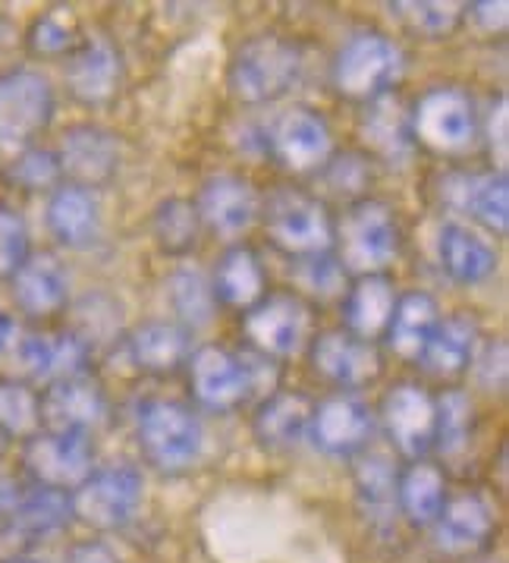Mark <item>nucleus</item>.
I'll return each mask as SVG.
<instances>
[{
    "label": "nucleus",
    "mask_w": 509,
    "mask_h": 563,
    "mask_svg": "<svg viewBox=\"0 0 509 563\" xmlns=\"http://www.w3.org/2000/svg\"><path fill=\"white\" fill-rule=\"evenodd\" d=\"M189 390L196 404L211 412H233L248 404L255 394H270L277 384V365L255 350H226L218 343H204L186 360Z\"/></svg>",
    "instance_id": "f257e3e1"
},
{
    "label": "nucleus",
    "mask_w": 509,
    "mask_h": 563,
    "mask_svg": "<svg viewBox=\"0 0 509 563\" xmlns=\"http://www.w3.org/2000/svg\"><path fill=\"white\" fill-rule=\"evenodd\" d=\"M302 69H306V57L292 38L277 32L252 35L230 57L226 89L240 104L262 108L287 98L299 86Z\"/></svg>",
    "instance_id": "f03ea898"
},
{
    "label": "nucleus",
    "mask_w": 509,
    "mask_h": 563,
    "mask_svg": "<svg viewBox=\"0 0 509 563\" xmlns=\"http://www.w3.org/2000/svg\"><path fill=\"white\" fill-rule=\"evenodd\" d=\"M267 240L277 252L296 262L331 255L336 218L328 202L299 186H277L262 199L258 211Z\"/></svg>",
    "instance_id": "7ed1b4c3"
},
{
    "label": "nucleus",
    "mask_w": 509,
    "mask_h": 563,
    "mask_svg": "<svg viewBox=\"0 0 509 563\" xmlns=\"http://www.w3.org/2000/svg\"><path fill=\"white\" fill-rule=\"evenodd\" d=\"M402 249V227L397 208L384 199H358L350 202L343 218L333 230V258L343 265L346 274H384L399 258Z\"/></svg>",
    "instance_id": "20e7f679"
},
{
    "label": "nucleus",
    "mask_w": 509,
    "mask_h": 563,
    "mask_svg": "<svg viewBox=\"0 0 509 563\" xmlns=\"http://www.w3.org/2000/svg\"><path fill=\"white\" fill-rule=\"evenodd\" d=\"M135 438L157 473H186L204 453V426L199 412L182 400H145L135 409Z\"/></svg>",
    "instance_id": "39448f33"
},
{
    "label": "nucleus",
    "mask_w": 509,
    "mask_h": 563,
    "mask_svg": "<svg viewBox=\"0 0 509 563\" xmlns=\"http://www.w3.org/2000/svg\"><path fill=\"white\" fill-rule=\"evenodd\" d=\"M406 69L402 47L377 29H358L333 54L331 82L336 95L355 104H372L390 95Z\"/></svg>",
    "instance_id": "423d86ee"
},
{
    "label": "nucleus",
    "mask_w": 509,
    "mask_h": 563,
    "mask_svg": "<svg viewBox=\"0 0 509 563\" xmlns=\"http://www.w3.org/2000/svg\"><path fill=\"white\" fill-rule=\"evenodd\" d=\"M409 130L416 145L434 155L456 158L475 148L482 135V120L472 95L463 86H431L412 104Z\"/></svg>",
    "instance_id": "0eeeda50"
},
{
    "label": "nucleus",
    "mask_w": 509,
    "mask_h": 563,
    "mask_svg": "<svg viewBox=\"0 0 509 563\" xmlns=\"http://www.w3.org/2000/svg\"><path fill=\"white\" fill-rule=\"evenodd\" d=\"M57 111V95L42 69L0 73V148L23 152L38 142Z\"/></svg>",
    "instance_id": "6e6552de"
},
{
    "label": "nucleus",
    "mask_w": 509,
    "mask_h": 563,
    "mask_svg": "<svg viewBox=\"0 0 509 563\" xmlns=\"http://www.w3.org/2000/svg\"><path fill=\"white\" fill-rule=\"evenodd\" d=\"M145 478L135 466L113 463L104 470H91V475L69 492L73 517L86 522L95 532H120L126 529L142 507Z\"/></svg>",
    "instance_id": "1a4fd4ad"
},
{
    "label": "nucleus",
    "mask_w": 509,
    "mask_h": 563,
    "mask_svg": "<svg viewBox=\"0 0 509 563\" xmlns=\"http://www.w3.org/2000/svg\"><path fill=\"white\" fill-rule=\"evenodd\" d=\"M309 299L302 294H267L258 306H252L243 316V334L248 350L262 353L267 360H289L299 356L311 343Z\"/></svg>",
    "instance_id": "9d476101"
},
{
    "label": "nucleus",
    "mask_w": 509,
    "mask_h": 563,
    "mask_svg": "<svg viewBox=\"0 0 509 563\" xmlns=\"http://www.w3.org/2000/svg\"><path fill=\"white\" fill-rule=\"evenodd\" d=\"M265 155L289 174L321 170L333 155V130L328 117L306 104H292L265 130Z\"/></svg>",
    "instance_id": "9b49d317"
},
{
    "label": "nucleus",
    "mask_w": 509,
    "mask_h": 563,
    "mask_svg": "<svg viewBox=\"0 0 509 563\" xmlns=\"http://www.w3.org/2000/svg\"><path fill=\"white\" fill-rule=\"evenodd\" d=\"M23 466L29 482L76 492L95 470V448L82 431H47L42 429L23 441Z\"/></svg>",
    "instance_id": "f8f14e48"
},
{
    "label": "nucleus",
    "mask_w": 509,
    "mask_h": 563,
    "mask_svg": "<svg viewBox=\"0 0 509 563\" xmlns=\"http://www.w3.org/2000/svg\"><path fill=\"white\" fill-rule=\"evenodd\" d=\"M375 438V412L353 390H333L311 409L309 441L328 456H358Z\"/></svg>",
    "instance_id": "ddd939ff"
},
{
    "label": "nucleus",
    "mask_w": 509,
    "mask_h": 563,
    "mask_svg": "<svg viewBox=\"0 0 509 563\" xmlns=\"http://www.w3.org/2000/svg\"><path fill=\"white\" fill-rule=\"evenodd\" d=\"M309 362L318 378L333 384L336 390H353V394L358 387L377 382L384 372V356L377 343L355 338L343 328L314 334L309 343Z\"/></svg>",
    "instance_id": "4468645a"
},
{
    "label": "nucleus",
    "mask_w": 509,
    "mask_h": 563,
    "mask_svg": "<svg viewBox=\"0 0 509 563\" xmlns=\"http://www.w3.org/2000/svg\"><path fill=\"white\" fill-rule=\"evenodd\" d=\"M54 155L60 161L64 183L82 186V189H98L108 186L120 170V142L108 126L98 123H73L64 130Z\"/></svg>",
    "instance_id": "2eb2a0df"
},
{
    "label": "nucleus",
    "mask_w": 509,
    "mask_h": 563,
    "mask_svg": "<svg viewBox=\"0 0 509 563\" xmlns=\"http://www.w3.org/2000/svg\"><path fill=\"white\" fill-rule=\"evenodd\" d=\"M434 394L421 384H397L380 400L384 431L406 460H428V453L434 451Z\"/></svg>",
    "instance_id": "dca6fc26"
},
{
    "label": "nucleus",
    "mask_w": 509,
    "mask_h": 563,
    "mask_svg": "<svg viewBox=\"0 0 509 563\" xmlns=\"http://www.w3.org/2000/svg\"><path fill=\"white\" fill-rule=\"evenodd\" d=\"M497 532V514L494 504L478 492L446 497L441 517L431 526V544L443 558L465 561L482 554Z\"/></svg>",
    "instance_id": "f3484780"
},
{
    "label": "nucleus",
    "mask_w": 509,
    "mask_h": 563,
    "mask_svg": "<svg viewBox=\"0 0 509 563\" xmlns=\"http://www.w3.org/2000/svg\"><path fill=\"white\" fill-rule=\"evenodd\" d=\"M441 202L453 211L487 227L497 236H507L509 227V186L500 170H450L441 177Z\"/></svg>",
    "instance_id": "a211bd4d"
},
{
    "label": "nucleus",
    "mask_w": 509,
    "mask_h": 563,
    "mask_svg": "<svg viewBox=\"0 0 509 563\" xmlns=\"http://www.w3.org/2000/svg\"><path fill=\"white\" fill-rule=\"evenodd\" d=\"M123 54L111 38H82L67 57V91L86 108H104L123 89Z\"/></svg>",
    "instance_id": "6ab92c4d"
},
{
    "label": "nucleus",
    "mask_w": 509,
    "mask_h": 563,
    "mask_svg": "<svg viewBox=\"0 0 509 563\" xmlns=\"http://www.w3.org/2000/svg\"><path fill=\"white\" fill-rule=\"evenodd\" d=\"M201 227L218 233L223 240H240L248 227L258 221L262 196L252 183L240 174H211L201 183L196 199Z\"/></svg>",
    "instance_id": "aec40b11"
},
{
    "label": "nucleus",
    "mask_w": 509,
    "mask_h": 563,
    "mask_svg": "<svg viewBox=\"0 0 509 563\" xmlns=\"http://www.w3.org/2000/svg\"><path fill=\"white\" fill-rule=\"evenodd\" d=\"M7 284L16 309L32 321L57 318L69 306V274L64 262L47 249H32Z\"/></svg>",
    "instance_id": "412c9836"
},
{
    "label": "nucleus",
    "mask_w": 509,
    "mask_h": 563,
    "mask_svg": "<svg viewBox=\"0 0 509 563\" xmlns=\"http://www.w3.org/2000/svg\"><path fill=\"white\" fill-rule=\"evenodd\" d=\"M16 360L32 382L54 384L76 375H89L91 346L73 328L32 331L16 340Z\"/></svg>",
    "instance_id": "4be33fe9"
},
{
    "label": "nucleus",
    "mask_w": 509,
    "mask_h": 563,
    "mask_svg": "<svg viewBox=\"0 0 509 563\" xmlns=\"http://www.w3.org/2000/svg\"><path fill=\"white\" fill-rule=\"evenodd\" d=\"M104 412H108L104 387L91 375L45 384V390H42V429L47 431L89 434L95 426H101Z\"/></svg>",
    "instance_id": "5701e85b"
},
{
    "label": "nucleus",
    "mask_w": 509,
    "mask_h": 563,
    "mask_svg": "<svg viewBox=\"0 0 509 563\" xmlns=\"http://www.w3.org/2000/svg\"><path fill=\"white\" fill-rule=\"evenodd\" d=\"M355 500L377 532H390L399 517V466L387 451H362L353 466Z\"/></svg>",
    "instance_id": "b1692460"
},
{
    "label": "nucleus",
    "mask_w": 509,
    "mask_h": 563,
    "mask_svg": "<svg viewBox=\"0 0 509 563\" xmlns=\"http://www.w3.org/2000/svg\"><path fill=\"white\" fill-rule=\"evenodd\" d=\"M441 271L460 287H478L497 271V249L475 227L463 221H443L438 233Z\"/></svg>",
    "instance_id": "393cba45"
},
{
    "label": "nucleus",
    "mask_w": 509,
    "mask_h": 563,
    "mask_svg": "<svg viewBox=\"0 0 509 563\" xmlns=\"http://www.w3.org/2000/svg\"><path fill=\"white\" fill-rule=\"evenodd\" d=\"M45 221L51 236L64 249H89L101 236V205L91 189L60 183L54 192H47Z\"/></svg>",
    "instance_id": "a878e982"
},
{
    "label": "nucleus",
    "mask_w": 509,
    "mask_h": 563,
    "mask_svg": "<svg viewBox=\"0 0 509 563\" xmlns=\"http://www.w3.org/2000/svg\"><path fill=\"white\" fill-rule=\"evenodd\" d=\"M192 353V334L170 318H152L126 338V356L145 375H170L186 365Z\"/></svg>",
    "instance_id": "bb28decb"
},
{
    "label": "nucleus",
    "mask_w": 509,
    "mask_h": 563,
    "mask_svg": "<svg viewBox=\"0 0 509 563\" xmlns=\"http://www.w3.org/2000/svg\"><path fill=\"white\" fill-rule=\"evenodd\" d=\"M314 400L302 390H270L255 409L252 429L267 451H292L309 438Z\"/></svg>",
    "instance_id": "cd10ccee"
},
{
    "label": "nucleus",
    "mask_w": 509,
    "mask_h": 563,
    "mask_svg": "<svg viewBox=\"0 0 509 563\" xmlns=\"http://www.w3.org/2000/svg\"><path fill=\"white\" fill-rule=\"evenodd\" d=\"M397 284L387 274H365L355 277L343 294V331L355 338L372 340L384 338L394 306H397Z\"/></svg>",
    "instance_id": "c85d7f7f"
},
{
    "label": "nucleus",
    "mask_w": 509,
    "mask_h": 563,
    "mask_svg": "<svg viewBox=\"0 0 509 563\" xmlns=\"http://www.w3.org/2000/svg\"><path fill=\"white\" fill-rule=\"evenodd\" d=\"M441 306L431 294H424V290L399 294L390 324L384 331V346L399 362H419L434 328L441 324Z\"/></svg>",
    "instance_id": "c756f323"
},
{
    "label": "nucleus",
    "mask_w": 509,
    "mask_h": 563,
    "mask_svg": "<svg viewBox=\"0 0 509 563\" xmlns=\"http://www.w3.org/2000/svg\"><path fill=\"white\" fill-rule=\"evenodd\" d=\"M211 290H214V299L223 306L248 312L252 306H258L270 294L265 262L258 258L255 249L245 246V243L230 246L211 274Z\"/></svg>",
    "instance_id": "7c9ffc66"
},
{
    "label": "nucleus",
    "mask_w": 509,
    "mask_h": 563,
    "mask_svg": "<svg viewBox=\"0 0 509 563\" xmlns=\"http://www.w3.org/2000/svg\"><path fill=\"white\" fill-rule=\"evenodd\" d=\"M478 343H482L478 321L468 312H453V316L441 318V324L434 328L419 365L434 378H456V375L468 372Z\"/></svg>",
    "instance_id": "2f4dec72"
},
{
    "label": "nucleus",
    "mask_w": 509,
    "mask_h": 563,
    "mask_svg": "<svg viewBox=\"0 0 509 563\" xmlns=\"http://www.w3.org/2000/svg\"><path fill=\"white\" fill-rule=\"evenodd\" d=\"M69 519H73V507H69L67 492L23 482L13 514H10V539H47L67 529Z\"/></svg>",
    "instance_id": "473e14b6"
},
{
    "label": "nucleus",
    "mask_w": 509,
    "mask_h": 563,
    "mask_svg": "<svg viewBox=\"0 0 509 563\" xmlns=\"http://www.w3.org/2000/svg\"><path fill=\"white\" fill-rule=\"evenodd\" d=\"M450 497L446 475L431 460H412L399 473V517L416 529H431Z\"/></svg>",
    "instance_id": "72a5a7b5"
},
{
    "label": "nucleus",
    "mask_w": 509,
    "mask_h": 563,
    "mask_svg": "<svg viewBox=\"0 0 509 563\" xmlns=\"http://www.w3.org/2000/svg\"><path fill=\"white\" fill-rule=\"evenodd\" d=\"M362 135H365V142L372 145L377 158L384 161H406L416 148L412 130H409V111L399 104V98H394V95H384L372 104H365Z\"/></svg>",
    "instance_id": "f704fd0d"
},
{
    "label": "nucleus",
    "mask_w": 509,
    "mask_h": 563,
    "mask_svg": "<svg viewBox=\"0 0 509 563\" xmlns=\"http://www.w3.org/2000/svg\"><path fill=\"white\" fill-rule=\"evenodd\" d=\"M152 236H155L157 249L170 258L192 255L201 236V218L196 211V202L182 199V196H170V199L157 202L155 214H152Z\"/></svg>",
    "instance_id": "c9c22d12"
},
{
    "label": "nucleus",
    "mask_w": 509,
    "mask_h": 563,
    "mask_svg": "<svg viewBox=\"0 0 509 563\" xmlns=\"http://www.w3.org/2000/svg\"><path fill=\"white\" fill-rule=\"evenodd\" d=\"M167 299L174 309V321L179 328H186L189 334L199 331L204 324H211L218 299L211 290V280L199 268H177L167 280Z\"/></svg>",
    "instance_id": "e433bc0d"
},
{
    "label": "nucleus",
    "mask_w": 509,
    "mask_h": 563,
    "mask_svg": "<svg viewBox=\"0 0 509 563\" xmlns=\"http://www.w3.org/2000/svg\"><path fill=\"white\" fill-rule=\"evenodd\" d=\"M434 451L443 456H463L475 438V400L463 387H450L441 397H434Z\"/></svg>",
    "instance_id": "4c0bfd02"
},
{
    "label": "nucleus",
    "mask_w": 509,
    "mask_h": 563,
    "mask_svg": "<svg viewBox=\"0 0 509 563\" xmlns=\"http://www.w3.org/2000/svg\"><path fill=\"white\" fill-rule=\"evenodd\" d=\"M79 42H82V29L69 7H51L45 13H38L25 29L29 54L42 57V60L69 57L79 47Z\"/></svg>",
    "instance_id": "58836bf2"
},
{
    "label": "nucleus",
    "mask_w": 509,
    "mask_h": 563,
    "mask_svg": "<svg viewBox=\"0 0 509 563\" xmlns=\"http://www.w3.org/2000/svg\"><path fill=\"white\" fill-rule=\"evenodd\" d=\"M390 16L406 32L428 42L450 38L465 20V3H441V0H412V3H390Z\"/></svg>",
    "instance_id": "ea45409f"
},
{
    "label": "nucleus",
    "mask_w": 509,
    "mask_h": 563,
    "mask_svg": "<svg viewBox=\"0 0 509 563\" xmlns=\"http://www.w3.org/2000/svg\"><path fill=\"white\" fill-rule=\"evenodd\" d=\"M0 431L7 441H29L42 431V390L32 382L0 378Z\"/></svg>",
    "instance_id": "a19ab883"
},
{
    "label": "nucleus",
    "mask_w": 509,
    "mask_h": 563,
    "mask_svg": "<svg viewBox=\"0 0 509 563\" xmlns=\"http://www.w3.org/2000/svg\"><path fill=\"white\" fill-rule=\"evenodd\" d=\"M7 177L23 192H54L64 183L54 148H42V145H29L23 152H16V158L7 167Z\"/></svg>",
    "instance_id": "79ce46f5"
},
{
    "label": "nucleus",
    "mask_w": 509,
    "mask_h": 563,
    "mask_svg": "<svg viewBox=\"0 0 509 563\" xmlns=\"http://www.w3.org/2000/svg\"><path fill=\"white\" fill-rule=\"evenodd\" d=\"M321 177L331 186V192L358 202V199H365L362 192L372 183V158L365 152H336L321 167Z\"/></svg>",
    "instance_id": "37998d69"
},
{
    "label": "nucleus",
    "mask_w": 509,
    "mask_h": 563,
    "mask_svg": "<svg viewBox=\"0 0 509 563\" xmlns=\"http://www.w3.org/2000/svg\"><path fill=\"white\" fill-rule=\"evenodd\" d=\"M32 252L29 224L13 205L0 202V284L10 280Z\"/></svg>",
    "instance_id": "c03bdc74"
},
{
    "label": "nucleus",
    "mask_w": 509,
    "mask_h": 563,
    "mask_svg": "<svg viewBox=\"0 0 509 563\" xmlns=\"http://www.w3.org/2000/svg\"><path fill=\"white\" fill-rule=\"evenodd\" d=\"M299 284H302V290H309L318 299L343 296L346 294V271L333 258V252L306 258V262H299Z\"/></svg>",
    "instance_id": "a18cd8bd"
},
{
    "label": "nucleus",
    "mask_w": 509,
    "mask_h": 563,
    "mask_svg": "<svg viewBox=\"0 0 509 563\" xmlns=\"http://www.w3.org/2000/svg\"><path fill=\"white\" fill-rule=\"evenodd\" d=\"M507 343L497 338V340H487V343H478V350H475V360L468 365V372L475 375V382L482 384L485 390H497V394H504V387H507Z\"/></svg>",
    "instance_id": "49530a36"
},
{
    "label": "nucleus",
    "mask_w": 509,
    "mask_h": 563,
    "mask_svg": "<svg viewBox=\"0 0 509 563\" xmlns=\"http://www.w3.org/2000/svg\"><path fill=\"white\" fill-rule=\"evenodd\" d=\"M507 95L500 91L485 120L487 152H490V161H494V170H500V174H507Z\"/></svg>",
    "instance_id": "de8ad7c7"
},
{
    "label": "nucleus",
    "mask_w": 509,
    "mask_h": 563,
    "mask_svg": "<svg viewBox=\"0 0 509 563\" xmlns=\"http://www.w3.org/2000/svg\"><path fill=\"white\" fill-rule=\"evenodd\" d=\"M465 20L478 25L485 35H504L507 32V3L497 0V3H465Z\"/></svg>",
    "instance_id": "09e8293b"
},
{
    "label": "nucleus",
    "mask_w": 509,
    "mask_h": 563,
    "mask_svg": "<svg viewBox=\"0 0 509 563\" xmlns=\"http://www.w3.org/2000/svg\"><path fill=\"white\" fill-rule=\"evenodd\" d=\"M64 563H120V558L104 541H79V544L69 548Z\"/></svg>",
    "instance_id": "8fccbe9b"
},
{
    "label": "nucleus",
    "mask_w": 509,
    "mask_h": 563,
    "mask_svg": "<svg viewBox=\"0 0 509 563\" xmlns=\"http://www.w3.org/2000/svg\"><path fill=\"white\" fill-rule=\"evenodd\" d=\"M20 485L23 482L0 475V539H10V514H13V504L20 495Z\"/></svg>",
    "instance_id": "3c124183"
},
{
    "label": "nucleus",
    "mask_w": 509,
    "mask_h": 563,
    "mask_svg": "<svg viewBox=\"0 0 509 563\" xmlns=\"http://www.w3.org/2000/svg\"><path fill=\"white\" fill-rule=\"evenodd\" d=\"M16 340H20V324H16V318H13V312L0 309V353L13 350Z\"/></svg>",
    "instance_id": "603ef678"
},
{
    "label": "nucleus",
    "mask_w": 509,
    "mask_h": 563,
    "mask_svg": "<svg viewBox=\"0 0 509 563\" xmlns=\"http://www.w3.org/2000/svg\"><path fill=\"white\" fill-rule=\"evenodd\" d=\"M0 563H45L42 558H32V554H10V558H3Z\"/></svg>",
    "instance_id": "864d4df0"
},
{
    "label": "nucleus",
    "mask_w": 509,
    "mask_h": 563,
    "mask_svg": "<svg viewBox=\"0 0 509 563\" xmlns=\"http://www.w3.org/2000/svg\"><path fill=\"white\" fill-rule=\"evenodd\" d=\"M3 451H7V438H3V431H0V456H3Z\"/></svg>",
    "instance_id": "5fc2aeb1"
}]
</instances>
